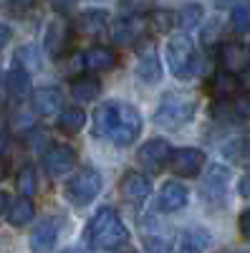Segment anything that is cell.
<instances>
[{
    "label": "cell",
    "instance_id": "29",
    "mask_svg": "<svg viewBox=\"0 0 250 253\" xmlns=\"http://www.w3.org/2000/svg\"><path fill=\"white\" fill-rule=\"evenodd\" d=\"M222 152H225V157H227V160L240 162V160H245V157L250 155V139L238 137V139H233V142H227V144L222 147Z\"/></svg>",
    "mask_w": 250,
    "mask_h": 253
},
{
    "label": "cell",
    "instance_id": "26",
    "mask_svg": "<svg viewBox=\"0 0 250 253\" xmlns=\"http://www.w3.org/2000/svg\"><path fill=\"white\" fill-rule=\"evenodd\" d=\"M202 15H205V10H202L197 3H190V5H184V8H179V10L175 13V26H179L182 31L195 28V26L202 23Z\"/></svg>",
    "mask_w": 250,
    "mask_h": 253
},
{
    "label": "cell",
    "instance_id": "14",
    "mask_svg": "<svg viewBox=\"0 0 250 253\" xmlns=\"http://www.w3.org/2000/svg\"><path fill=\"white\" fill-rule=\"evenodd\" d=\"M66 41H69V26L64 23L61 18L48 20V26L43 31V48L51 58H58L66 48Z\"/></svg>",
    "mask_w": 250,
    "mask_h": 253
},
{
    "label": "cell",
    "instance_id": "21",
    "mask_svg": "<svg viewBox=\"0 0 250 253\" xmlns=\"http://www.w3.org/2000/svg\"><path fill=\"white\" fill-rule=\"evenodd\" d=\"M33 215H36L33 200L26 198V195H20L18 200H13V203L8 205V213H5V218H8V223H10L13 228H23V225H28V223L33 220Z\"/></svg>",
    "mask_w": 250,
    "mask_h": 253
},
{
    "label": "cell",
    "instance_id": "18",
    "mask_svg": "<svg viewBox=\"0 0 250 253\" xmlns=\"http://www.w3.org/2000/svg\"><path fill=\"white\" fill-rule=\"evenodd\" d=\"M137 74L144 84H157L162 79V63L157 58L154 46H147L139 53V63H137Z\"/></svg>",
    "mask_w": 250,
    "mask_h": 253
},
{
    "label": "cell",
    "instance_id": "20",
    "mask_svg": "<svg viewBox=\"0 0 250 253\" xmlns=\"http://www.w3.org/2000/svg\"><path fill=\"white\" fill-rule=\"evenodd\" d=\"M114 63H116V53L109 46H91L83 53L86 71H107V69H114Z\"/></svg>",
    "mask_w": 250,
    "mask_h": 253
},
{
    "label": "cell",
    "instance_id": "42",
    "mask_svg": "<svg viewBox=\"0 0 250 253\" xmlns=\"http://www.w3.org/2000/svg\"><path fill=\"white\" fill-rule=\"evenodd\" d=\"M240 253H243V251H240Z\"/></svg>",
    "mask_w": 250,
    "mask_h": 253
},
{
    "label": "cell",
    "instance_id": "2",
    "mask_svg": "<svg viewBox=\"0 0 250 253\" xmlns=\"http://www.w3.org/2000/svg\"><path fill=\"white\" fill-rule=\"evenodd\" d=\"M86 243L96 251H119L129 246V230L114 208H99L86 225Z\"/></svg>",
    "mask_w": 250,
    "mask_h": 253
},
{
    "label": "cell",
    "instance_id": "25",
    "mask_svg": "<svg viewBox=\"0 0 250 253\" xmlns=\"http://www.w3.org/2000/svg\"><path fill=\"white\" fill-rule=\"evenodd\" d=\"M15 187H18V195H26L33 198L36 195V187H38V177H36V167L33 165H23L15 175Z\"/></svg>",
    "mask_w": 250,
    "mask_h": 253
},
{
    "label": "cell",
    "instance_id": "10",
    "mask_svg": "<svg viewBox=\"0 0 250 253\" xmlns=\"http://www.w3.org/2000/svg\"><path fill=\"white\" fill-rule=\"evenodd\" d=\"M64 107V94L56 86H38L31 91V112L38 117H53Z\"/></svg>",
    "mask_w": 250,
    "mask_h": 253
},
{
    "label": "cell",
    "instance_id": "35",
    "mask_svg": "<svg viewBox=\"0 0 250 253\" xmlns=\"http://www.w3.org/2000/svg\"><path fill=\"white\" fill-rule=\"evenodd\" d=\"M238 193H240L243 198H250V172L240 177V182H238Z\"/></svg>",
    "mask_w": 250,
    "mask_h": 253
},
{
    "label": "cell",
    "instance_id": "11",
    "mask_svg": "<svg viewBox=\"0 0 250 253\" xmlns=\"http://www.w3.org/2000/svg\"><path fill=\"white\" fill-rule=\"evenodd\" d=\"M172 147L167 139L162 137H154V139H147L139 150H137V162L144 165V167H152V170H159V167L172 157Z\"/></svg>",
    "mask_w": 250,
    "mask_h": 253
},
{
    "label": "cell",
    "instance_id": "15",
    "mask_svg": "<svg viewBox=\"0 0 250 253\" xmlns=\"http://www.w3.org/2000/svg\"><path fill=\"white\" fill-rule=\"evenodd\" d=\"M119 187H121V195L127 198V200H144L149 193H152V182H149V177L147 175H142V172H137V170H132V172H127L121 177V182H119Z\"/></svg>",
    "mask_w": 250,
    "mask_h": 253
},
{
    "label": "cell",
    "instance_id": "39",
    "mask_svg": "<svg viewBox=\"0 0 250 253\" xmlns=\"http://www.w3.org/2000/svg\"><path fill=\"white\" fill-rule=\"evenodd\" d=\"M13 3H15V5H20V8H28V5H33V3H36V0H13Z\"/></svg>",
    "mask_w": 250,
    "mask_h": 253
},
{
    "label": "cell",
    "instance_id": "24",
    "mask_svg": "<svg viewBox=\"0 0 250 253\" xmlns=\"http://www.w3.org/2000/svg\"><path fill=\"white\" fill-rule=\"evenodd\" d=\"M13 58H15V66L26 69L28 74H36V71L40 69V53H38V48L31 46V43L18 46L15 53H13Z\"/></svg>",
    "mask_w": 250,
    "mask_h": 253
},
{
    "label": "cell",
    "instance_id": "36",
    "mask_svg": "<svg viewBox=\"0 0 250 253\" xmlns=\"http://www.w3.org/2000/svg\"><path fill=\"white\" fill-rule=\"evenodd\" d=\"M177 253H202V251H200V246L195 241H184V243H179Z\"/></svg>",
    "mask_w": 250,
    "mask_h": 253
},
{
    "label": "cell",
    "instance_id": "4",
    "mask_svg": "<svg viewBox=\"0 0 250 253\" xmlns=\"http://www.w3.org/2000/svg\"><path fill=\"white\" fill-rule=\"evenodd\" d=\"M164 56H167V66L170 71L187 81L197 74V66H200V58L195 53V43L187 33H172L170 41H167V48H164Z\"/></svg>",
    "mask_w": 250,
    "mask_h": 253
},
{
    "label": "cell",
    "instance_id": "19",
    "mask_svg": "<svg viewBox=\"0 0 250 253\" xmlns=\"http://www.w3.org/2000/svg\"><path fill=\"white\" fill-rule=\"evenodd\" d=\"M78 31L86 36H99L109 31V13L101 8H89L86 13L78 15Z\"/></svg>",
    "mask_w": 250,
    "mask_h": 253
},
{
    "label": "cell",
    "instance_id": "5",
    "mask_svg": "<svg viewBox=\"0 0 250 253\" xmlns=\"http://www.w3.org/2000/svg\"><path fill=\"white\" fill-rule=\"evenodd\" d=\"M101 185H104V180H101L96 167H81L78 172H73L69 177L64 193L76 208H83V205H89V203H94L99 198Z\"/></svg>",
    "mask_w": 250,
    "mask_h": 253
},
{
    "label": "cell",
    "instance_id": "40",
    "mask_svg": "<svg viewBox=\"0 0 250 253\" xmlns=\"http://www.w3.org/2000/svg\"><path fill=\"white\" fill-rule=\"evenodd\" d=\"M3 208H5V195L0 193V213H3Z\"/></svg>",
    "mask_w": 250,
    "mask_h": 253
},
{
    "label": "cell",
    "instance_id": "8",
    "mask_svg": "<svg viewBox=\"0 0 250 253\" xmlns=\"http://www.w3.org/2000/svg\"><path fill=\"white\" fill-rule=\"evenodd\" d=\"M205 165V152L197 150V147H182V150H175L170 157V167L172 172L179 177H195Z\"/></svg>",
    "mask_w": 250,
    "mask_h": 253
},
{
    "label": "cell",
    "instance_id": "28",
    "mask_svg": "<svg viewBox=\"0 0 250 253\" xmlns=\"http://www.w3.org/2000/svg\"><path fill=\"white\" fill-rule=\"evenodd\" d=\"M213 91H215V96L217 99H227L233 91H235V79H233V74L230 71H217L215 76H213Z\"/></svg>",
    "mask_w": 250,
    "mask_h": 253
},
{
    "label": "cell",
    "instance_id": "27",
    "mask_svg": "<svg viewBox=\"0 0 250 253\" xmlns=\"http://www.w3.org/2000/svg\"><path fill=\"white\" fill-rule=\"evenodd\" d=\"M230 26L233 31L238 33H248L250 31V0H243V3H238L230 13Z\"/></svg>",
    "mask_w": 250,
    "mask_h": 253
},
{
    "label": "cell",
    "instance_id": "12",
    "mask_svg": "<svg viewBox=\"0 0 250 253\" xmlns=\"http://www.w3.org/2000/svg\"><path fill=\"white\" fill-rule=\"evenodd\" d=\"M227 185H230V167L225 165H210V172L205 175L202 193L210 203H222L227 195Z\"/></svg>",
    "mask_w": 250,
    "mask_h": 253
},
{
    "label": "cell",
    "instance_id": "37",
    "mask_svg": "<svg viewBox=\"0 0 250 253\" xmlns=\"http://www.w3.org/2000/svg\"><path fill=\"white\" fill-rule=\"evenodd\" d=\"M238 79H240V86L250 94V66H248L245 71H240V74H238Z\"/></svg>",
    "mask_w": 250,
    "mask_h": 253
},
{
    "label": "cell",
    "instance_id": "22",
    "mask_svg": "<svg viewBox=\"0 0 250 253\" xmlns=\"http://www.w3.org/2000/svg\"><path fill=\"white\" fill-rule=\"evenodd\" d=\"M5 89H8V94H10L13 99L28 96V91H31V74H28L26 69H20V66L10 69V71L5 74Z\"/></svg>",
    "mask_w": 250,
    "mask_h": 253
},
{
    "label": "cell",
    "instance_id": "6",
    "mask_svg": "<svg viewBox=\"0 0 250 253\" xmlns=\"http://www.w3.org/2000/svg\"><path fill=\"white\" fill-rule=\"evenodd\" d=\"M147 28H149V18H144L142 13H129L111 23V38H114V43L129 46V43H137Z\"/></svg>",
    "mask_w": 250,
    "mask_h": 253
},
{
    "label": "cell",
    "instance_id": "1",
    "mask_svg": "<svg viewBox=\"0 0 250 253\" xmlns=\"http://www.w3.org/2000/svg\"><path fill=\"white\" fill-rule=\"evenodd\" d=\"M91 126H94V134L99 139H109L119 147H127L132 144L139 132H142V114L132 107V104H124V101H116V99H109L99 104L94 109V117H91Z\"/></svg>",
    "mask_w": 250,
    "mask_h": 253
},
{
    "label": "cell",
    "instance_id": "41",
    "mask_svg": "<svg viewBox=\"0 0 250 253\" xmlns=\"http://www.w3.org/2000/svg\"><path fill=\"white\" fill-rule=\"evenodd\" d=\"M3 177H5V165L0 162V180H3Z\"/></svg>",
    "mask_w": 250,
    "mask_h": 253
},
{
    "label": "cell",
    "instance_id": "32",
    "mask_svg": "<svg viewBox=\"0 0 250 253\" xmlns=\"http://www.w3.org/2000/svg\"><path fill=\"white\" fill-rule=\"evenodd\" d=\"M51 5H53V10H56V13L66 15V13L76 5V0H51Z\"/></svg>",
    "mask_w": 250,
    "mask_h": 253
},
{
    "label": "cell",
    "instance_id": "31",
    "mask_svg": "<svg viewBox=\"0 0 250 253\" xmlns=\"http://www.w3.org/2000/svg\"><path fill=\"white\" fill-rule=\"evenodd\" d=\"M217 31H220V20L215 18V20H210V26L202 31V41L205 43H213V41L217 38Z\"/></svg>",
    "mask_w": 250,
    "mask_h": 253
},
{
    "label": "cell",
    "instance_id": "17",
    "mask_svg": "<svg viewBox=\"0 0 250 253\" xmlns=\"http://www.w3.org/2000/svg\"><path fill=\"white\" fill-rule=\"evenodd\" d=\"M71 96L78 104H91L101 96V81L91 74H81L71 81Z\"/></svg>",
    "mask_w": 250,
    "mask_h": 253
},
{
    "label": "cell",
    "instance_id": "33",
    "mask_svg": "<svg viewBox=\"0 0 250 253\" xmlns=\"http://www.w3.org/2000/svg\"><path fill=\"white\" fill-rule=\"evenodd\" d=\"M235 112L240 117H250V96H243V99L235 101Z\"/></svg>",
    "mask_w": 250,
    "mask_h": 253
},
{
    "label": "cell",
    "instance_id": "16",
    "mask_svg": "<svg viewBox=\"0 0 250 253\" xmlns=\"http://www.w3.org/2000/svg\"><path fill=\"white\" fill-rule=\"evenodd\" d=\"M187 187L175 182V180H167L162 187H159V205L162 210H167V213H177V210H182L187 205Z\"/></svg>",
    "mask_w": 250,
    "mask_h": 253
},
{
    "label": "cell",
    "instance_id": "38",
    "mask_svg": "<svg viewBox=\"0 0 250 253\" xmlns=\"http://www.w3.org/2000/svg\"><path fill=\"white\" fill-rule=\"evenodd\" d=\"M10 36H13V31H10L5 23H0V48H3L8 41H10Z\"/></svg>",
    "mask_w": 250,
    "mask_h": 253
},
{
    "label": "cell",
    "instance_id": "7",
    "mask_svg": "<svg viewBox=\"0 0 250 253\" xmlns=\"http://www.w3.org/2000/svg\"><path fill=\"white\" fill-rule=\"evenodd\" d=\"M217 58L225 71L240 74L250 66V46L240 43V41H222L217 48Z\"/></svg>",
    "mask_w": 250,
    "mask_h": 253
},
{
    "label": "cell",
    "instance_id": "34",
    "mask_svg": "<svg viewBox=\"0 0 250 253\" xmlns=\"http://www.w3.org/2000/svg\"><path fill=\"white\" fill-rule=\"evenodd\" d=\"M240 233L245 238H250V208L243 210V215H240Z\"/></svg>",
    "mask_w": 250,
    "mask_h": 253
},
{
    "label": "cell",
    "instance_id": "30",
    "mask_svg": "<svg viewBox=\"0 0 250 253\" xmlns=\"http://www.w3.org/2000/svg\"><path fill=\"white\" fill-rule=\"evenodd\" d=\"M31 126H33V114H28V109L13 114V119H10V129H13L15 134H26V132H31Z\"/></svg>",
    "mask_w": 250,
    "mask_h": 253
},
{
    "label": "cell",
    "instance_id": "3",
    "mask_svg": "<svg viewBox=\"0 0 250 253\" xmlns=\"http://www.w3.org/2000/svg\"><path fill=\"white\" fill-rule=\"evenodd\" d=\"M195 112H197L195 96L184 91H164L154 112V124L167 126V129H179V126L192 122Z\"/></svg>",
    "mask_w": 250,
    "mask_h": 253
},
{
    "label": "cell",
    "instance_id": "23",
    "mask_svg": "<svg viewBox=\"0 0 250 253\" xmlns=\"http://www.w3.org/2000/svg\"><path fill=\"white\" fill-rule=\"evenodd\" d=\"M58 129L66 132V134H78L86 124V112L78 109V107H69V109H61L58 114Z\"/></svg>",
    "mask_w": 250,
    "mask_h": 253
},
{
    "label": "cell",
    "instance_id": "9",
    "mask_svg": "<svg viewBox=\"0 0 250 253\" xmlns=\"http://www.w3.org/2000/svg\"><path fill=\"white\" fill-rule=\"evenodd\" d=\"M76 165V152L71 144H51L43 152V167L48 175H66Z\"/></svg>",
    "mask_w": 250,
    "mask_h": 253
},
{
    "label": "cell",
    "instance_id": "13",
    "mask_svg": "<svg viewBox=\"0 0 250 253\" xmlns=\"http://www.w3.org/2000/svg\"><path fill=\"white\" fill-rule=\"evenodd\" d=\"M58 246V220L43 218L31 230V251L33 253H51Z\"/></svg>",
    "mask_w": 250,
    "mask_h": 253
}]
</instances>
